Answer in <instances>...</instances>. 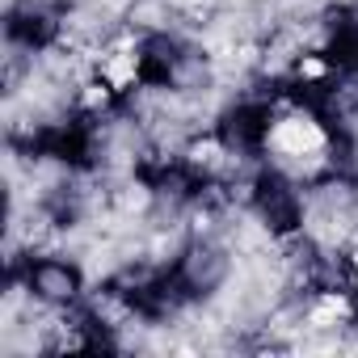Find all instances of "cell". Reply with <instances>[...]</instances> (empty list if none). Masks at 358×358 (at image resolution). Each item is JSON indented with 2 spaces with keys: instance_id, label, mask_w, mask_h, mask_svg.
Listing matches in <instances>:
<instances>
[{
  "instance_id": "6da1fadb",
  "label": "cell",
  "mask_w": 358,
  "mask_h": 358,
  "mask_svg": "<svg viewBox=\"0 0 358 358\" xmlns=\"http://www.w3.org/2000/svg\"><path fill=\"white\" fill-rule=\"evenodd\" d=\"M274 143L287 148V152H308V148H320L324 135H320V127H316L312 118H287V122L274 131Z\"/></svg>"
},
{
  "instance_id": "7a4b0ae2",
  "label": "cell",
  "mask_w": 358,
  "mask_h": 358,
  "mask_svg": "<svg viewBox=\"0 0 358 358\" xmlns=\"http://www.w3.org/2000/svg\"><path fill=\"white\" fill-rule=\"evenodd\" d=\"M345 312H350V303H345L341 295H324V299L312 308V320H316V324H333V320H341Z\"/></svg>"
},
{
  "instance_id": "3957f363",
  "label": "cell",
  "mask_w": 358,
  "mask_h": 358,
  "mask_svg": "<svg viewBox=\"0 0 358 358\" xmlns=\"http://www.w3.org/2000/svg\"><path fill=\"white\" fill-rule=\"evenodd\" d=\"M131 76H135V59H131V55H118V59H114V64L106 68V80H110L114 89H122V85H127Z\"/></svg>"
},
{
  "instance_id": "277c9868",
  "label": "cell",
  "mask_w": 358,
  "mask_h": 358,
  "mask_svg": "<svg viewBox=\"0 0 358 358\" xmlns=\"http://www.w3.org/2000/svg\"><path fill=\"white\" fill-rule=\"evenodd\" d=\"M299 72H303V76H308V80H316V76H324V64H320V59H316V55H308V59H303V64H299Z\"/></svg>"
},
{
  "instance_id": "5b68a950",
  "label": "cell",
  "mask_w": 358,
  "mask_h": 358,
  "mask_svg": "<svg viewBox=\"0 0 358 358\" xmlns=\"http://www.w3.org/2000/svg\"><path fill=\"white\" fill-rule=\"evenodd\" d=\"M211 156H215V143H199L194 148V160H211Z\"/></svg>"
}]
</instances>
